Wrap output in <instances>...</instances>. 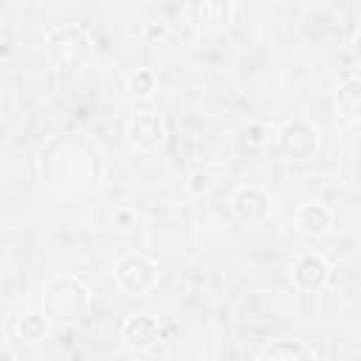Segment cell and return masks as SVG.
<instances>
[{"label":"cell","mask_w":361,"mask_h":361,"mask_svg":"<svg viewBox=\"0 0 361 361\" xmlns=\"http://www.w3.org/2000/svg\"><path fill=\"white\" fill-rule=\"evenodd\" d=\"M290 282L299 293H319L330 282V262L319 251H305L290 265Z\"/></svg>","instance_id":"obj_6"},{"label":"cell","mask_w":361,"mask_h":361,"mask_svg":"<svg viewBox=\"0 0 361 361\" xmlns=\"http://www.w3.org/2000/svg\"><path fill=\"white\" fill-rule=\"evenodd\" d=\"M259 133H265V127H262V124H248V127H245V138H248L251 144H257V147L265 141Z\"/></svg>","instance_id":"obj_19"},{"label":"cell","mask_w":361,"mask_h":361,"mask_svg":"<svg viewBox=\"0 0 361 361\" xmlns=\"http://www.w3.org/2000/svg\"><path fill=\"white\" fill-rule=\"evenodd\" d=\"M130 93L135 96V99H141V102H147V99H152L155 96V90H158V76H155V71L152 68H138L133 76H130Z\"/></svg>","instance_id":"obj_15"},{"label":"cell","mask_w":361,"mask_h":361,"mask_svg":"<svg viewBox=\"0 0 361 361\" xmlns=\"http://www.w3.org/2000/svg\"><path fill=\"white\" fill-rule=\"evenodd\" d=\"M293 226L302 237L319 240L333 228V212L324 203H302L293 214Z\"/></svg>","instance_id":"obj_11"},{"label":"cell","mask_w":361,"mask_h":361,"mask_svg":"<svg viewBox=\"0 0 361 361\" xmlns=\"http://www.w3.org/2000/svg\"><path fill=\"white\" fill-rule=\"evenodd\" d=\"M259 361H307L316 358V350L299 338H271L257 350Z\"/></svg>","instance_id":"obj_12"},{"label":"cell","mask_w":361,"mask_h":361,"mask_svg":"<svg viewBox=\"0 0 361 361\" xmlns=\"http://www.w3.org/2000/svg\"><path fill=\"white\" fill-rule=\"evenodd\" d=\"M350 54H353V62L361 65V31L353 34V39H350Z\"/></svg>","instance_id":"obj_20"},{"label":"cell","mask_w":361,"mask_h":361,"mask_svg":"<svg viewBox=\"0 0 361 361\" xmlns=\"http://www.w3.org/2000/svg\"><path fill=\"white\" fill-rule=\"evenodd\" d=\"M118 336H121V341H124L127 347H133V350H149V347H155V344L161 341L164 327H161V322H158L152 313H130V316L121 322Z\"/></svg>","instance_id":"obj_9"},{"label":"cell","mask_w":361,"mask_h":361,"mask_svg":"<svg viewBox=\"0 0 361 361\" xmlns=\"http://www.w3.org/2000/svg\"><path fill=\"white\" fill-rule=\"evenodd\" d=\"M186 17L195 28L223 31L234 17V6L231 0H186Z\"/></svg>","instance_id":"obj_10"},{"label":"cell","mask_w":361,"mask_h":361,"mask_svg":"<svg viewBox=\"0 0 361 361\" xmlns=\"http://www.w3.org/2000/svg\"><path fill=\"white\" fill-rule=\"evenodd\" d=\"M42 310L54 324H76L90 310V290L76 274H56L42 285Z\"/></svg>","instance_id":"obj_2"},{"label":"cell","mask_w":361,"mask_h":361,"mask_svg":"<svg viewBox=\"0 0 361 361\" xmlns=\"http://www.w3.org/2000/svg\"><path fill=\"white\" fill-rule=\"evenodd\" d=\"M336 113L347 124H361V76H350L336 90Z\"/></svg>","instance_id":"obj_14"},{"label":"cell","mask_w":361,"mask_h":361,"mask_svg":"<svg viewBox=\"0 0 361 361\" xmlns=\"http://www.w3.org/2000/svg\"><path fill=\"white\" fill-rule=\"evenodd\" d=\"M141 37H144V42H149V45H161V42L169 39V25L161 23V20H147L144 28H141Z\"/></svg>","instance_id":"obj_17"},{"label":"cell","mask_w":361,"mask_h":361,"mask_svg":"<svg viewBox=\"0 0 361 361\" xmlns=\"http://www.w3.org/2000/svg\"><path fill=\"white\" fill-rule=\"evenodd\" d=\"M228 209L240 226H262L271 217L274 200L268 189L257 183H240L228 197Z\"/></svg>","instance_id":"obj_5"},{"label":"cell","mask_w":361,"mask_h":361,"mask_svg":"<svg viewBox=\"0 0 361 361\" xmlns=\"http://www.w3.org/2000/svg\"><path fill=\"white\" fill-rule=\"evenodd\" d=\"M127 138L141 152H158L166 144V121L161 113L141 110L127 121Z\"/></svg>","instance_id":"obj_7"},{"label":"cell","mask_w":361,"mask_h":361,"mask_svg":"<svg viewBox=\"0 0 361 361\" xmlns=\"http://www.w3.org/2000/svg\"><path fill=\"white\" fill-rule=\"evenodd\" d=\"M276 141H279V149H282V155L288 161H310L319 152L322 133L307 118H290V121H285L279 127Z\"/></svg>","instance_id":"obj_4"},{"label":"cell","mask_w":361,"mask_h":361,"mask_svg":"<svg viewBox=\"0 0 361 361\" xmlns=\"http://www.w3.org/2000/svg\"><path fill=\"white\" fill-rule=\"evenodd\" d=\"M113 279L127 296H147L158 288L161 271L152 257H147L141 251H130L113 262Z\"/></svg>","instance_id":"obj_3"},{"label":"cell","mask_w":361,"mask_h":361,"mask_svg":"<svg viewBox=\"0 0 361 361\" xmlns=\"http://www.w3.org/2000/svg\"><path fill=\"white\" fill-rule=\"evenodd\" d=\"M51 319L45 316V310H25L14 319V336L23 344H42L51 336Z\"/></svg>","instance_id":"obj_13"},{"label":"cell","mask_w":361,"mask_h":361,"mask_svg":"<svg viewBox=\"0 0 361 361\" xmlns=\"http://www.w3.org/2000/svg\"><path fill=\"white\" fill-rule=\"evenodd\" d=\"M133 220H135V214H133V209H118L116 214H113V223H116V228H130L133 226Z\"/></svg>","instance_id":"obj_18"},{"label":"cell","mask_w":361,"mask_h":361,"mask_svg":"<svg viewBox=\"0 0 361 361\" xmlns=\"http://www.w3.org/2000/svg\"><path fill=\"white\" fill-rule=\"evenodd\" d=\"M39 172L51 186L79 189L96 183L102 172L99 152L79 135H54L39 152Z\"/></svg>","instance_id":"obj_1"},{"label":"cell","mask_w":361,"mask_h":361,"mask_svg":"<svg viewBox=\"0 0 361 361\" xmlns=\"http://www.w3.org/2000/svg\"><path fill=\"white\" fill-rule=\"evenodd\" d=\"M358 245H361V237H358Z\"/></svg>","instance_id":"obj_21"},{"label":"cell","mask_w":361,"mask_h":361,"mask_svg":"<svg viewBox=\"0 0 361 361\" xmlns=\"http://www.w3.org/2000/svg\"><path fill=\"white\" fill-rule=\"evenodd\" d=\"M214 189V175L209 172V169H192L189 175H186V192L192 195V197H206L209 192Z\"/></svg>","instance_id":"obj_16"},{"label":"cell","mask_w":361,"mask_h":361,"mask_svg":"<svg viewBox=\"0 0 361 361\" xmlns=\"http://www.w3.org/2000/svg\"><path fill=\"white\" fill-rule=\"evenodd\" d=\"M45 45L56 65H76L85 56L87 37L79 25H54L45 37Z\"/></svg>","instance_id":"obj_8"}]
</instances>
